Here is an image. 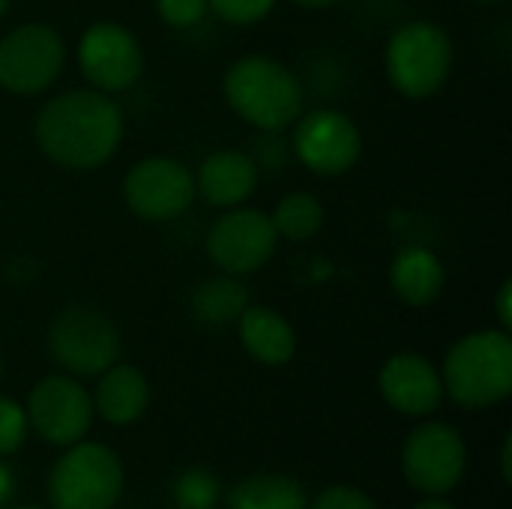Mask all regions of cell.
<instances>
[{"label":"cell","instance_id":"1","mask_svg":"<svg viewBox=\"0 0 512 509\" xmlns=\"http://www.w3.org/2000/svg\"><path fill=\"white\" fill-rule=\"evenodd\" d=\"M123 138L120 108L96 90H72L51 99L36 117V141L63 168H96L114 156Z\"/></svg>","mask_w":512,"mask_h":509},{"label":"cell","instance_id":"2","mask_svg":"<svg viewBox=\"0 0 512 509\" xmlns=\"http://www.w3.org/2000/svg\"><path fill=\"white\" fill-rule=\"evenodd\" d=\"M444 390L462 408L501 405L512 393V339L507 330H480L459 339L444 360Z\"/></svg>","mask_w":512,"mask_h":509},{"label":"cell","instance_id":"3","mask_svg":"<svg viewBox=\"0 0 512 509\" xmlns=\"http://www.w3.org/2000/svg\"><path fill=\"white\" fill-rule=\"evenodd\" d=\"M231 108L258 129L279 132L300 117L303 90L291 69L270 57H243L225 75Z\"/></svg>","mask_w":512,"mask_h":509},{"label":"cell","instance_id":"4","mask_svg":"<svg viewBox=\"0 0 512 509\" xmlns=\"http://www.w3.org/2000/svg\"><path fill=\"white\" fill-rule=\"evenodd\" d=\"M120 495L123 465L102 444H72L48 474L51 509H114Z\"/></svg>","mask_w":512,"mask_h":509},{"label":"cell","instance_id":"5","mask_svg":"<svg viewBox=\"0 0 512 509\" xmlns=\"http://www.w3.org/2000/svg\"><path fill=\"white\" fill-rule=\"evenodd\" d=\"M453 66V42L432 21H411L387 42V75L411 99L438 93Z\"/></svg>","mask_w":512,"mask_h":509},{"label":"cell","instance_id":"6","mask_svg":"<svg viewBox=\"0 0 512 509\" xmlns=\"http://www.w3.org/2000/svg\"><path fill=\"white\" fill-rule=\"evenodd\" d=\"M54 360L72 375H102L120 357V336L114 324L87 306L60 312L48 330Z\"/></svg>","mask_w":512,"mask_h":509},{"label":"cell","instance_id":"7","mask_svg":"<svg viewBox=\"0 0 512 509\" xmlns=\"http://www.w3.org/2000/svg\"><path fill=\"white\" fill-rule=\"evenodd\" d=\"M468 453L462 435L447 423H423L411 429L402 447L405 480L432 498L447 495L465 477Z\"/></svg>","mask_w":512,"mask_h":509},{"label":"cell","instance_id":"8","mask_svg":"<svg viewBox=\"0 0 512 509\" xmlns=\"http://www.w3.org/2000/svg\"><path fill=\"white\" fill-rule=\"evenodd\" d=\"M24 414L42 441L54 447H72L84 441V435L90 432L93 399L78 381L51 375L30 390Z\"/></svg>","mask_w":512,"mask_h":509},{"label":"cell","instance_id":"9","mask_svg":"<svg viewBox=\"0 0 512 509\" xmlns=\"http://www.w3.org/2000/svg\"><path fill=\"white\" fill-rule=\"evenodd\" d=\"M63 39L48 24H24L0 39V84L12 93H39L63 69Z\"/></svg>","mask_w":512,"mask_h":509},{"label":"cell","instance_id":"10","mask_svg":"<svg viewBox=\"0 0 512 509\" xmlns=\"http://www.w3.org/2000/svg\"><path fill=\"white\" fill-rule=\"evenodd\" d=\"M123 198L135 216L147 222H168L192 204L195 177L177 159L150 156L126 174Z\"/></svg>","mask_w":512,"mask_h":509},{"label":"cell","instance_id":"11","mask_svg":"<svg viewBox=\"0 0 512 509\" xmlns=\"http://www.w3.org/2000/svg\"><path fill=\"white\" fill-rule=\"evenodd\" d=\"M294 150L309 171L336 177L360 159V132L342 111L318 108L297 120Z\"/></svg>","mask_w":512,"mask_h":509},{"label":"cell","instance_id":"12","mask_svg":"<svg viewBox=\"0 0 512 509\" xmlns=\"http://www.w3.org/2000/svg\"><path fill=\"white\" fill-rule=\"evenodd\" d=\"M273 219L261 210H234L222 216L207 234V255L231 276L255 273L276 249Z\"/></svg>","mask_w":512,"mask_h":509},{"label":"cell","instance_id":"13","mask_svg":"<svg viewBox=\"0 0 512 509\" xmlns=\"http://www.w3.org/2000/svg\"><path fill=\"white\" fill-rule=\"evenodd\" d=\"M78 63L90 84H96L105 93H114L138 81L141 48L126 27L114 21H99L87 27V33L81 36Z\"/></svg>","mask_w":512,"mask_h":509},{"label":"cell","instance_id":"14","mask_svg":"<svg viewBox=\"0 0 512 509\" xmlns=\"http://www.w3.org/2000/svg\"><path fill=\"white\" fill-rule=\"evenodd\" d=\"M384 402L408 417H429L441 408L444 381L438 369L420 354H399L390 357L378 378Z\"/></svg>","mask_w":512,"mask_h":509},{"label":"cell","instance_id":"15","mask_svg":"<svg viewBox=\"0 0 512 509\" xmlns=\"http://www.w3.org/2000/svg\"><path fill=\"white\" fill-rule=\"evenodd\" d=\"M258 183L255 162L240 150H219L201 162L198 171V189L213 207H234L252 195Z\"/></svg>","mask_w":512,"mask_h":509},{"label":"cell","instance_id":"16","mask_svg":"<svg viewBox=\"0 0 512 509\" xmlns=\"http://www.w3.org/2000/svg\"><path fill=\"white\" fill-rule=\"evenodd\" d=\"M150 405L147 378L135 366H111L102 372V381L93 396V411L111 426H132L144 417Z\"/></svg>","mask_w":512,"mask_h":509},{"label":"cell","instance_id":"17","mask_svg":"<svg viewBox=\"0 0 512 509\" xmlns=\"http://www.w3.org/2000/svg\"><path fill=\"white\" fill-rule=\"evenodd\" d=\"M240 342L264 366H285L297 351L294 327L267 306H246L237 318Z\"/></svg>","mask_w":512,"mask_h":509},{"label":"cell","instance_id":"18","mask_svg":"<svg viewBox=\"0 0 512 509\" xmlns=\"http://www.w3.org/2000/svg\"><path fill=\"white\" fill-rule=\"evenodd\" d=\"M393 291L411 306H429L444 291V264L432 249L408 246L393 258L390 267Z\"/></svg>","mask_w":512,"mask_h":509},{"label":"cell","instance_id":"19","mask_svg":"<svg viewBox=\"0 0 512 509\" xmlns=\"http://www.w3.org/2000/svg\"><path fill=\"white\" fill-rule=\"evenodd\" d=\"M228 509H309V498L297 480L261 474L228 492Z\"/></svg>","mask_w":512,"mask_h":509},{"label":"cell","instance_id":"20","mask_svg":"<svg viewBox=\"0 0 512 509\" xmlns=\"http://www.w3.org/2000/svg\"><path fill=\"white\" fill-rule=\"evenodd\" d=\"M249 306V294L246 288L231 279V276H216V279H207L201 282L195 291H192V315L207 324V327H225V324H234L243 309Z\"/></svg>","mask_w":512,"mask_h":509},{"label":"cell","instance_id":"21","mask_svg":"<svg viewBox=\"0 0 512 509\" xmlns=\"http://www.w3.org/2000/svg\"><path fill=\"white\" fill-rule=\"evenodd\" d=\"M270 219H273L276 234H282L288 240H309L324 225V207L309 192H291L279 201V207Z\"/></svg>","mask_w":512,"mask_h":509},{"label":"cell","instance_id":"22","mask_svg":"<svg viewBox=\"0 0 512 509\" xmlns=\"http://www.w3.org/2000/svg\"><path fill=\"white\" fill-rule=\"evenodd\" d=\"M222 489L204 468H186L171 483V501L177 509H216Z\"/></svg>","mask_w":512,"mask_h":509},{"label":"cell","instance_id":"23","mask_svg":"<svg viewBox=\"0 0 512 509\" xmlns=\"http://www.w3.org/2000/svg\"><path fill=\"white\" fill-rule=\"evenodd\" d=\"M27 414L21 405H15L12 399L0 396V456H12L21 450L24 438H27Z\"/></svg>","mask_w":512,"mask_h":509},{"label":"cell","instance_id":"24","mask_svg":"<svg viewBox=\"0 0 512 509\" xmlns=\"http://www.w3.org/2000/svg\"><path fill=\"white\" fill-rule=\"evenodd\" d=\"M207 6L228 24H252L267 18L276 0H207Z\"/></svg>","mask_w":512,"mask_h":509},{"label":"cell","instance_id":"25","mask_svg":"<svg viewBox=\"0 0 512 509\" xmlns=\"http://www.w3.org/2000/svg\"><path fill=\"white\" fill-rule=\"evenodd\" d=\"M309 509H378V504L357 486H330Z\"/></svg>","mask_w":512,"mask_h":509},{"label":"cell","instance_id":"26","mask_svg":"<svg viewBox=\"0 0 512 509\" xmlns=\"http://www.w3.org/2000/svg\"><path fill=\"white\" fill-rule=\"evenodd\" d=\"M156 9L171 27H192L207 15V0H156Z\"/></svg>","mask_w":512,"mask_h":509},{"label":"cell","instance_id":"27","mask_svg":"<svg viewBox=\"0 0 512 509\" xmlns=\"http://www.w3.org/2000/svg\"><path fill=\"white\" fill-rule=\"evenodd\" d=\"M495 309H498V321H501V327H504V330H510L512 327V282L510 279L501 285V291H498V300H495Z\"/></svg>","mask_w":512,"mask_h":509},{"label":"cell","instance_id":"28","mask_svg":"<svg viewBox=\"0 0 512 509\" xmlns=\"http://www.w3.org/2000/svg\"><path fill=\"white\" fill-rule=\"evenodd\" d=\"M12 495H15V474H12L9 465L0 462V509L9 507Z\"/></svg>","mask_w":512,"mask_h":509},{"label":"cell","instance_id":"29","mask_svg":"<svg viewBox=\"0 0 512 509\" xmlns=\"http://www.w3.org/2000/svg\"><path fill=\"white\" fill-rule=\"evenodd\" d=\"M510 456H512V435H507V438H504V447H501V477H504V483H512Z\"/></svg>","mask_w":512,"mask_h":509},{"label":"cell","instance_id":"30","mask_svg":"<svg viewBox=\"0 0 512 509\" xmlns=\"http://www.w3.org/2000/svg\"><path fill=\"white\" fill-rule=\"evenodd\" d=\"M414 509H456V507H453V504H447V501H441V498H429V501L417 504Z\"/></svg>","mask_w":512,"mask_h":509},{"label":"cell","instance_id":"31","mask_svg":"<svg viewBox=\"0 0 512 509\" xmlns=\"http://www.w3.org/2000/svg\"><path fill=\"white\" fill-rule=\"evenodd\" d=\"M294 3L309 6V9H321V6H333V3H339V0H294Z\"/></svg>","mask_w":512,"mask_h":509},{"label":"cell","instance_id":"32","mask_svg":"<svg viewBox=\"0 0 512 509\" xmlns=\"http://www.w3.org/2000/svg\"><path fill=\"white\" fill-rule=\"evenodd\" d=\"M6 9H9V0H0V15H3Z\"/></svg>","mask_w":512,"mask_h":509},{"label":"cell","instance_id":"33","mask_svg":"<svg viewBox=\"0 0 512 509\" xmlns=\"http://www.w3.org/2000/svg\"><path fill=\"white\" fill-rule=\"evenodd\" d=\"M3 509H42V507H3Z\"/></svg>","mask_w":512,"mask_h":509}]
</instances>
